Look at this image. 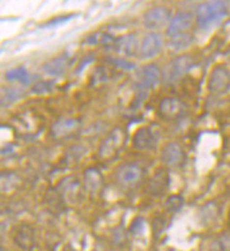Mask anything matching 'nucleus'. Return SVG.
<instances>
[{"label": "nucleus", "instance_id": "cd10ccee", "mask_svg": "<svg viewBox=\"0 0 230 251\" xmlns=\"http://www.w3.org/2000/svg\"><path fill=\"white\" fill-rule=\"evenodd\" d=\"M141 229H143V220L141 219L133 220L132 225H131V227H129V231L133 233V234H137L139 231H141Z\"/></svg>", "mask_w": 230, "mask_h": 251}, {"label": "nucleus", "instance_id": "9b49d317", "mask_svg": "<svg viewBox=\"0 0 230 251\" xmlns=\"http://www.w3.org/2000/svg\"><path fill=\"white\" fill-rule=\"evenodd\" d=\"M164 47V38L160 33L152 31L143 37L139 45V56L141 59H152L158 55Z\"/></svg>", "mask_w": 230, "mask_h": 251}, {"label": "nucleus", "instance_id": "4be33fe9", "mask_svg": "<svg viewBox=\"0 0 230 251\" xmlns=\"http://www.w3.org/2000/svg\"><path fill=\"white\" fill-rule=\"evenodd\" d=\"M21 96H23V89H20V88H16V86L3 88V90H1V106L8 107L13 102L17 101Z\"/></svg>", "mask_w": 230, "mask_h": 251}, {"label": "nucleus", "instance_id": "9d476101", "mask_svg": "<svg viewBox=\"0 0 230 251\" xmlns=\"http://www.w3.org/2000/svg\"><path fill=\"white\" fill-rule=\"evenodd\" d=\"M56 191L64 203H77L82 195V184L75 176H66L59 182Z\"/></svg>", "mask_w": 230, "mask_h": 251}, {"label": "nucleus", "instance_id": "b1692460", "mask_svg": "<svg viewBox=\"0 0 230 251\" xmlns=\"http://www.w3.org/2000/svg\"><path fill=\"white\" fill-rule=\"evenodd\" d=\"M212 251H230V233H223L212 243Z\"/></svg>", "mask_w": 230, "mask_h": 251}, {"label": "nucleus", "instance_id": "bb28decb", "mask_svg": "<svg viewBox=\"0 0 230 251\" xmlns=\"http://www.w3.org/2000/svg\"><path fill=\"white\" fill-rule=\"evenodd\" d=\"M52 88V82L50 81H42L38 82V84H35L34 88H33V92L35 93H45V92H49V90Z\"/></svg>", "mask_w": 230, "mask_h": 251}, {"label": "nucleus", "instance_id": "a878e982", "mask_svg": "<svg viewBox=\"0 0 230 251\" xmlns=\"http://www.w3.org/2000/svg\"><path fill=\"white\" fill-rule=\"evenodd\" d=\"M111 239H113L114 245L117 246H123L127 241V234H126V230L122 226L117 227L115 230H113V234H111Z\"/></svg>", "mask_w": 230, "mask_h": 251}, {"label": "nucleus", "instance_id": "39448f33", "mask_svg": "<svg viewBox=\"0 0 230 251\" xmlns=\"http://www.w3.org/2000/svg\"><path fill=\"white\" fill-rule=\"evenodd\" d=\"M194 64H195V60L191 55H178L169 63L166 74H165V81L169 82V84L179 81L180 78L190 72Z\"/></svg>", "mask_w": 230, "mask_h": 251}, {"label": "nucleus", "instance_id": "4468645a", "mask_svg": "<svg viewBox=\"0 0 230 251\" xmlns=\"http://www.w3.org/2000/svg\"><path fill=\"white\" fill-rule=\"evenodd\" d=\"M161 77H162V72H161L160 67L154 63H151V64H147L141 68L140 72H139L137 81H139V86L141 89L148 90L158 85Z\"/></svg>", "mask_w": 230, "mask_h": 251}, {"label": "nucleus", "instance_id": "393cba45", "mask_svg": "<svg viewBox=\"0 0 230 251\" xmlns=\"http://www.w3.org/2000/svg\"><path fill=\"white\" fill-rule=\"evenodd\" d=\"M183 205V198L179 195H172L169 196V199L166 200L165 207L169 212H178Z\"/></svg>", "mask_w": 230, "mask_h": 251}, {"label": "nucleus", "instance_id": "1a4fd4ad", "mask_svg": "<svg viewBox=\"0 0 230 251\" xmlns=\"http://www.w3.org/2000/svg\"><path fill=\"white\" fill-rule=\"evenodd\" d=\"M158 114L165 121H179L186 114V105L178 97H165L158 103Z\"/></svg>", "mask_w": 230, "mask_h": 251}, {"label": "nucleus", "instance_id": "dca6fc26", "mask_svg": "<svg viewBox=\"0 0 230 251\" xmlns=\"http://www.w3.org/2000/svg\"><path fill=\"white\" fill-rule=\"evenodd\" d=\"M35 241L37 239H35L34 227L27 225V224L20 225L15 235H13V242L16 243V246H19L24 251L33 250L35 247V243H37Z\"/></svg>", "mask_w": 230, "mask_h": 251}, {"label": "nucleus", "instance_id": "c85d7f7f", "mask_svg": "<svg viewBox=\"0 0 230 251\" xmlns=\"http://www.w3.org/2000/svg\"><path fill=\"white\" fill-rule=\"evenodd\" d=\"M228 225H229L230 227V211H229V216H228Z\"/></svg>", "mask_w": 230, "mask_h": 251}, {"label": "nucleus", "instance_id": "c756f323", "mask_svg": "<svg viewBox=\"0 0 230 251\" xmlns=\"http://www.w3.org/2000/svg\"><path fill=\"white\" fill-rule=\"evenodd\" d=\"M64 251H75V250H72V249H66Z\"/></svg>", "mask_w": 230, "mask_h": 251}, {"label": "nucleus", "instance_id": "7ed1b4c3", "mask_svg": "<svg viewBox=\"0 0 230 251\" xmlns=\"http://www.w3.org/2000/svg\"><path fill=\"white\" fill-rule=\"evenodd\" d=\"M126 144V132L121 127H115L106 135L98 145V157L103 161H111L119 154Z\"/></svg>", "mask_w": 230, "mask_h": 251}, {"label": "nucleus", "instance_id": "412c9836", "mask_svg": "<svg viewBox=\"0 0 230 251\" xmlns=\"http://www.w3.org/2000/svg\"><path fill=\"white\" fill-rule=\"evenodd\" d=\"M5 78L9 80V81H17L21 82V84H27V82L33 80V76L24 67H17V68L8 71L7 74H5Z\"/></svg>", "mask_w": 230, "mask_h": 251}, {"label": "nucleus", "instance_id": "f3484780", "mask_svg": "<svg viewBox=\"0 0 230 251\" xmlns=\"http://www.w3.org/2000/svg\"><path fill=\"white\" fill-rule=\"evenodd\" d=\"M71 63H72L71 55L64 52V54L58 55V56H55L51 60L45 63L42 70L45 74L50 75V76H62L70 68Z\"/></svg>", "mask_w": 230, "mask_h": 251}, {"label": "nucleus", "instance_id": "6ab92c4d", "mask_svg": "<svg viewBox=\"0 0 230 251\" xmlns=\"http://www.w3.org/2000/svg\"><path fill=\"white\" fill-rule=\"evenodd\" d=\"M114 49H115L118 54L123 55V56H133V55H136V52H139L136 37L133 34H127L123 35V37H119L115 41Z\"/></svg>", "mask_w": 230, "mask_h": 251}, {"label": "nucleus", "instance_id": "ddd939ff", "mask_svg": "<svg viewBox=\"0 0 230 251\" xmlns=\"http://www.w3.org/2000/svg\"><path fill=\"white\" fill-rule=\"evenodd\" d=\"M158 135L152 127H140L133 133L132 145L137 151H152L157 147Z\"/></svg>", "mask_w": 230, "mask_h": 251}, {"label": "nucleus", "instance_id": "6e6552de", "mask_svg": "<svg viewBox=\"0 0 230 251\" xmlns=\"http://www.w3.org/2000/svg\"><path fill=\"white\" fill-rule=\"evenodd\" d=\"M161 161L166 168H182L186 164L187 154L178 141H169L161 151Z\"/></svg>", "mask_w": 230, "mask_h": 251}, {"label": "nucleus", "instance_id": "f03ea898", "mask_svg": "<svg viewBox=\"0 0 230 251\" xmlns=\"http://www.w3.org/2000/svg\"><path fill=\"white\" fill-rule=\"evenodd\" d=\"M228 11V4L224 1H207L199 4L195 12L196 25L200 29H208L225 19Z\"/></svg>", "mask_w": 230, "mask_h": 251}, {"label": "nucleus", "instance_id": "a211bd4d", "mask_svg": "<svg viewBox=\"0 0 230 251\" xmlns=\"http://www.w3.org/2000/svg\"><path fill=\"white\" fill-rule=\"evenodd\" d=\"M82 183H84V188L90 195L96 196L101 192L103 187V176L97 168H88L84 172Z\"/></svg>", "mask_w": 230, "mask_h": 251}, {"label": "nucleus", "instance_id": "f8f14e48", "mask_svg": "<svg viewBox=\"0 0 230 251\" xmlns=\"http://www.w3.org/2000/svg\"><path fill=\"white\" fill-rule=\"evenodd\" d=\"M169 184H170V176H169L168 169L161 168L149 178L148 184H147V192L151 196L160 198L166 194Z\"/></svg>", "mask_w": 230, "mask_h": 251}, {"label": "nucleus", "instance_id": "20e7f679", "mask_svg": "<svg viewBox=\"0 0 230 251\" xmlns=\"http://www.w3.org/2000/svg\"><path fill=\"white\" fill-rule=\"evenodd\" d=\"M144 179V169L136 162H123L115 170V180L123 188H136Z\"/></svg>", "mask_w": 230, "mask_h": 251}, {"label": "nucleus", "instance_id": "aec40b11", "mask_svg": "<svg viewBox=\"0 0 230 251\" xmlns=\"http://www.w3.org/2000/svg\"><path fill=\"white\" fill-rule=\"evenodd\" d=\"M220 213V207L217 205L216 201H209L205 203L200 209V219L203 220L204 223H215V220L217 219V216Z\"/></svg>", "mask_w": 230, "mask_h": 251}, {"label": "nucleus", "instance_id": "2eb2a0df", "mask_svg": "<svg viewBox=\"0 0 230 251\" xmlns=\"http://www.w3.org/2000/svg\"><path fill=\"white\" fill-rule=\"evenodd\" d=\"M80 128V121L76 118H60L51 126L50 132L55 139H68Z\"/></svg>", "mask_w": 230, "mask_h": 251}, {"label": "nucleus", "instance_id": "423d86ee", "mask_svg": "<svg viewBox=\"0 0 230 251\" xmlns=\"http://www.w3.org/2000/svg\"><path fill=\"white\" fill-rule=\"evenodd\" d=\"M208 90L212 96H224L230 90V71L228 67H213L208 78Z\"/></svg>", "mask_w": 230, "mask_h": 251}, {"label": "nucleus", "instance_id": "7c9ffc66", "mask_svg": "<svg viewBox=\"0 0 230 251\" xmlns=\"http://www.w3.org/2000/svg\"><path fill=\"white\" fill-rule=\"evenodd\" d=\"M1 251H7V250H5V247L1 246Z\"/></svg>", "mask_w": 230, "mask_h": 251}, {"label": "nucleus", "instance_id": "f257e3e1", "mask_svg": "<svg viewBox=\"0 0 230 251\" xmlns=\"http://www.w3.org/2000/svg\"><path fill=\"white\" fill-rule=\"evenodd\" d=\"M196 24L195 16L191 12L182 11L178 12L172 19L168 26V37L170 46L174 49H184L190 46V43L194 39L192 27Z\"/></svg>", "mask_w": 230, "mask_h": 251}, {"label": "nucleus", "instance_id": "5701e85b", "mask_svg": "<svg viewBox=\"0 0 230 251\" xmlns=\"http://www.w3.org/2000/svg\"><path fill=\"white\" fill-rule=\"evenodd\" d=\"M7 182V186L1 187L3 192H8L13 190L19 184V176H16V173L13 172H3L1 173V184H5Z\"/></svg>", "mask_w": 230, "mask_h": 251}, {"label": "nucleus", "instance_id": "0eeeda50", "mask_svg": "<svg viewBox=\"0 0 230 251\" xmlns=\"http://www.w3.org/2000/svg\"><path fill=\"white\" fill-rule=\"evenodd\" d=\"M172 11L164 5H156L149 8L143 16V25L149 30H158L170 24L172 21Z\"/></svg>", "mask_w": 230, "mask_h": 251}]
</instances>
